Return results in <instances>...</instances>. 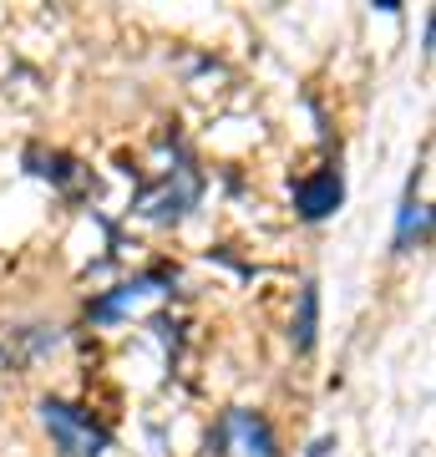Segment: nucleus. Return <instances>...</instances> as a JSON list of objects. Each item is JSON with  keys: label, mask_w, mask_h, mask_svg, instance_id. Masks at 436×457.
Here are the masks:
<instances>
[{"label": "nucleus", "mask_w": 436, "mask_h": 457, "mask_svg": "<svg viewBox=\"0 0 436 457\" xmlns=\"http://www.w3.org/2000/svg\"><path fill=\"white\" fill-rule=\"evenodd\" d=\"M330 453H335V437L325 432V437H315V442H309V453H305V457H330Z\"/></svg>", "instance_id": "1a4fd4ad"}, {"label": "nucleus", "mask_w": 436, "mask_h": 457, "mask_svg": "<svg viewBox=\"0 0 436 457\" xmlns=\"http://www.w3.org/2000/svg\"><path fill=\"white\" fill-rule=\"evenodd\" d=\"M432 239V209L416 198V179H411V188H406V204H401V213H396V254H411L416 245H426Z\"/></svg>", "instance_id": "423d86ee"}, {"label": "nucleus", "mask_w": 436, "mask_h": 457, "mask_svg": "<svg viewBox=\"0 0 436 457\" xmlns=\"http://www.w3.org/2000/svg\"><path fill=\"white\" fill-rule=\"evenodd\" d=\"M26 163H31V173L36 179H46V183H56V188H71V183L81 179V163L71 158V153H56V147H26Z\"/></svg>", "instance_id": "6e6552de"}, {"label": "nucleus", "mask_w": 436, "mask_h": 457, "mask_svg": "<svg viewBox=\"0 0 436 457\" xmlns=\"http://www.w3.org/2000/svg\"><path fill=\"white\" fill-rule=\"evenodd\" d=\"M294 213L305 219V224H320V219H330V213L345 204V179H340V168H315V173H305V179H294Z\"/></svg>", "instance_id": "39448f33"}, {"label": "nucleus", "mask_w": 436, "mask_h": 457, "mask_svg": "<svg viewBox=\"0 0 436 457\" xmlns=\"http://www.w3.org/2000/svg\"><path fill=\"white\" fill-rule=\"evenodd\" d=\"M173 270H162V264H152V270H143V275H132L122 279L117 290L97 295L92 305H86V320H97V326H112V320H122V315L132 311V305H143L147 295H162V290H173Z\"/></svg>", "instance_id": "7ed1b4c3"}, {"label": "nucleus", "mask_w": 436, "mask_h": 457, "mask_svg": "<svg viewBox=\"0 0 436 457\" xmlns=\"http://www.w3.org/2000/svg\"><path fill=\"white\" fill-rule=\"evenodd\" d=\"M36 411H41V427L51 432V442H56V453L62 457H102L107 447H112V432H107L86 407H77V402L41 396Z\"/></svg>", "instance_id": "f03ea898"}, {"label": "nucleus", "mask_w": 436, "mask_h": 457, "mask_svg": "<svg viewBox=\"0 0 436 457\" xmlns=\"http://www.w3.org/2000/svg\"><path fill=\"white\" fill-rule=\"evenodd\" d=\"M315 336H320V285L305 279L300 285V305H294V326H290V345L300 356L315 351Z\"/></svg>", "instance_id": "0eeeda50"}, {"label": "nucleus", "mask_w": 436, "mask_h": 457, "mask_svg": "<svg viewBox=\"0 0 436 457\" xmlns=\"http://www.w3.org/2000/svg\"><path fill=\"white\" fill-rule=\"evenodd\" d=\"M198 198H203V173L183 158L178 168H168L162 179H152V183L137 188L132 213L147 219V224H178V219H188V213L198 209Z\"/></svg>", "instance_id": "f257e3e1"}, {"label": "nucleus", "mask_w": 436, "mask_h": 457, "mask_svg": "<svg viewBox=\"0 0 436 457\" xmlns=\"http://www.w3.org/2000/svg\"><path fill=\"white\" fill-rule=\"evenodd\" d=\"M218 427H224V457H279V442H275V427L264 422L259 411L249 407H228L224 417H218Z\"/></svg>", "instance_id": "20e7f679"}]
</instances>
